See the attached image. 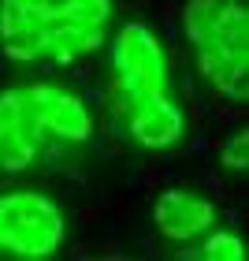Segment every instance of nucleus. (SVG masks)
<instances>
[{"mask_svg": "<svg viewBox=\"0 0 249 261\" xmlns=\"http://www.w3.org/2000/svg\"><path fill=\"white\" fill-rule=\"evenodd\" d=\"M182 34L194 49L201 79L220 97L249 93V4L245 0H186Z\"/></svg>", "mask_w": 249, "mask_h": 261, "instance_id": "obj_1", "label": "nucleus"}, {"mask_svg": "<svg viewBox=\"0 0 249 261\" xmlns=\"http://www.w3.org/2000/svg\"><path fill=\"white\" fill-rule=\"evenodd\" d=\"M112 97L119 112H130L152 97L171 93V64L160 34L145 22H123L112 34Z\"/></svg>", "mask_w": 249, "mask_h": 261, "instance_id": "obj_2", "label": "nucleus"}, {"mask_svg": "<svg viewBox=\"0 0 249 261\" xmlns=\"http://www.w3.org/2000/svg\"><path fill=\"white\" fill-rule=\"evenodd\" d=\"M67 243V213L41 191L0 194V254L41 261L60 254Z\"/></svg>", "mask_w": 249, "mask_h": 261, "instance_id": "obj_3", "label": "nucleus"}, {"mask_svg": "<svg viewBox=\"0 0 249 261\" xmlns=\"http://www.w3.org/2000/svg\"><path fill=\"white\" fill-rule=\"evenodd\" d=\"M49 138V123L38 109L30 82L0 93V172H26L41 157Z\"/></svg>", "mask_w": 249, "mask_h": 261, "instance_id": "obj_4", "label": "nucleus"}, {"mask_svg": "<svg viewBox=\"0 0 249 261\" xmlns=\"http://www.w3.org/2000/svg\"><path fill=\"white\" fill-rule=\"evenodd\" d=\"M60 0H0V56L11 64L49 60Z\"/></svg>", "mask_w": 249, "mask_h": 261, "instance_id": "obj_5", "label": "nucleus"}, {"mask_svg": "<svg viewBox=\"0 0 249 261\" xmlns=\"http://www.w3.org/2000/svg\"><path fill=\"white\" fill-rule=\"evenodd\" d=\"M108 22H112V0H60L49 60L75 64L82 56L97 53L108 41Z\"/></svg>", "mask_w": 249, "mask_h": 261, "instance_id": "obj_6", "label": "nucleus"}, {"mask_svg": "<svg viewBox=\"0 0 249 261\" xmlns=\"http://www.w3.org/2000/svg\"><path fill=\"white\" fill-rule=\"evenodd\" d=\"M220 209L216 201L190 187H168L152 201V228L171 243H194L208 228H216Z\"/></svg>", "mask_w": 249, "mask_h": 261, "instance_id": "obj_7", "label": "nucleus"}, {"mask_svg": "<svg viewBox=\"0 0 249 261\" xmlns=\"http://www.w3.org/2000/svg\"><path fill=\"white\" fill-rule=\"evenodd\" d=\"M127 135L134 138L141 149H152V153L175 149L186 138V109L171 93L152 97V101L127 112Z\"/></svg>", "mask_w": 249, "mask_h": 261, "instance_id": "obj_8", "label": "nucleus"}, {"mask_svg": "<svg viewBox=\"0 0 249 261\" xmlns=\"http://www.w3.org/2000/svg\"><path fill=\"white\" fill-rule=\"evenodd\" d=\"M197 250H190V257H205V261H245L249 257V246L238 231H227V228H208L201 235Z\"/></svg>", "mask_w": 249, "mask_h": 261, "instance_id": "obj_9", "label": "nucleus"}, {"mask_svg": "<svg viewBox=\"0 0 249 261\" xmlns=\"http://www.w3.org/2000/svg\"><path fill=\"white\" fill-rule=\"evenodd\" d=\"M220 164L227 172H245L249 168V130L242 127L238 135H231L220 149Z\"/></svg>", "mask_w": 249, "mask_h": 261, "instance_id": "obj_10", "label": "nucleus"}]
</instances>
